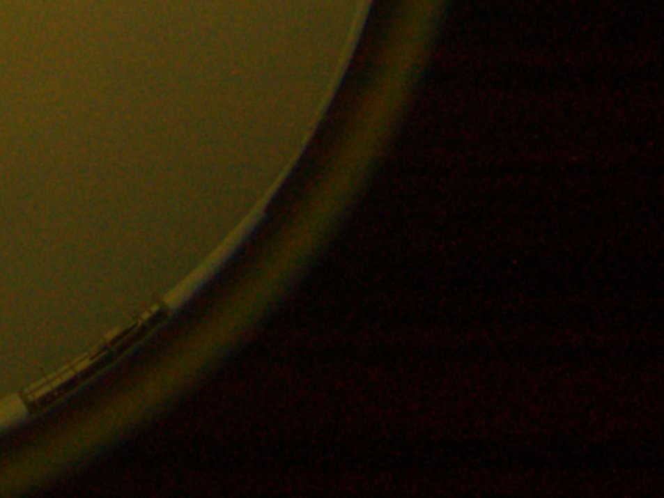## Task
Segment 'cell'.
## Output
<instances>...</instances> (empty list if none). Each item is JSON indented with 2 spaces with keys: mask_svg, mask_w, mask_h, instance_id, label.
I'll return each instance as SVG.
<instances>
[{
  "mask_svg": "<svg viewBox=\"0 0 664 498\" xmlns=\"http://www.w3.org/2000/svg\"><path fill=\"white\" fill-rule=\"evenodd\" d=\"M166 318V311L160 310L156 311V313H152L148 320H143L141 323H137L133 325L131 329H127L125 333H121L119 337H115L104 350H100L98 355L94 357V360H86V364L80 370H70L68 372V380L67 382H59L55 386H49L43 387V389H39L38 397H33V401H31V409H41V407H47L49 403H53L57 397L61 395H67L70 394V389H75L78 384H82L86 380H90L92 376H95L100 370H104L107 364H111L115 358L121 357V352H125L129 347H133L134 343L139 341L141 337H144L146 333H150L162 320Z\"/></svg>",
  "mask_w": 664,
  "mask_h": 498,
  "instance_id": "1",
  "label": "cell"
}]
</instances>
